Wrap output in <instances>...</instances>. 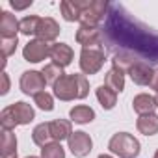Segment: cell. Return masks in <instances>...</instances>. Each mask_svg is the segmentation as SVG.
Masks as SVG:
<instances>
[{
    "mask_svg": "<svg viewBox=\"0 0 158 158\" xmlns=\"http://www.w3.org/2000/svg\"><path fill=\"white\" fill-rule=\"evenodd\" d=\"M99 158H114V156H110V154H101Z\"/></svg>",
    "mask_w": 158,
    "mask_h": 158,
    "instance_id": "obj_33",
    "label": "cell"
},
{
    "mask_svg": "<svg viewBox=\"0 0 158 158\" xmlns=\"http://www.w3.org/2000/svg\"><path fill=\"white\" fill-rule=\"evenodd\" d=\"M138 61H139V60H138L134 54H130V52H115L114 58H112L114 67H117V69H121V71H125V73H128L130 67H132L134 63H138Z\"/></svg>",
    "mask_w": 158,
    "mask_h": 158,
    "instance_id": "obj_24",
    "label": "cell"
},
{
    "mask_svg": "<svg viewBox=\"0 0 158 158\" xmlns=\"http://www.w3.org/2000/svg\"><path fill=\"white\" fill-rule=\"evenodd\" d=\"M132 82L138 84V86H151V80L154 76V69L147 63V61H138L130 67L128 71Z\"/></svg>",
    "mask_w": 158,
    "mask_h": 158,
    "instance_id": "obj_11",
    "label": "cell"
},
{
    "mask_svg": "<svg viewBox=\"0 0 158 158\" xmlns=\"http://www.w3.org/2000/svg\"><path fill=\"white\" fill-rule=\"evenodd\" d=\"M110 4L108 2H82V13L80 23L89 26H99V23L108 17Z\"/></svg>",
    "mask_w": 158,
    "mask_h": 158,
    "instance_id": "obj_6",
    "label": "cell"
},
{
    "mask_svg": "<svg viewBox=\"0 0 158 158\" xmlns=\"http://www.w3.org/2000/svg\"><path fill=\"white\" fill-rule=\"evenodd\" d=\"M19 86H21V91H23L24 95L35 97V95H39V93L45 91L47 80H45L43 73H39V71H24L23 76H21Z\"/></svg>",
    "mask_w": 158,
    "mask_h": 158,
    "instance_id": "obj_7",
    "label": "cell"
},
{
    "mask_svg": "<svg viewBox=\"0 0 158 158\" xmlns=\"http://www.w3.org/2000/svg\"><path fill=\"white\" fill-rule=\"evenodd\" d=\"M35 112L28 102H13L10 106H6L0 114V125H2V130H13L19 125H28L30 121H34Z\"/></svg>",
    "mask_w": 158,
    "mask_h": 158,
    "instance_id": "obj_3",
    "label": "cell"
},
{
    "mask_svg": "<svg viewBox=\"0 0 158 158\" xmlns=\"http://www.w3.org/2000/svg\"><path fill=\"white\" fill-rule=\"evenodd\" d=\"M41 73H43V76H45L47 84H52V86L60 80L63 74H65V73H63V69H61L60 65H56V63H48V65H45Z\"/></svg>",
    "mask_w": 158,
    "mask_h": 158,
    "instance_id": "obj_25",
    "label": "cell"
},
{
    "mask_svg": "<svg viewBox=\"0 0 158 158\" xmlns=\"http://www.w3.org/2000/svg\"><path fill=\"white\" fill-rule=\"evenodd\" d=\"M2 158H11L17 156V138L11 130H2Z\"/></svg>",
    "mask_w": 158,
    "mask_h": 158,
    "instance_id": "obj_22",
    "label": "cell"
},
{
    "mask_svg": "<svg viewBox=\"0 0 158 158\" xmlns=\"http://www.w3.org/2000/svg\"><path fill=\"white\" fill-rule=\"evenodd\" d=\"M11 158H17V156H11Z\"/></svg>",
    "mask_w": 158,
    "mask_h": 158,
    "instance_id": "obj_37",
    "label": "cell"
},
{
    "mask_svg": "<svg viewBox=\"0 0 158 158\" xmlns=\"http://www.w3.org/2000/svg\"><path fill=\"white\" fill-rule=\"evenodd\" d=\"M154 158H158V151H156V152H154Z\"/></svg>",
    "mask_w": 158,
    "mask_h": 158,
    "instance_id": "obj_35",
    "label": "cell"
},
{
    "mask_svg": "<svg viewBox=\"0 0 158 158\" xmlns=\"http://www.w3.org/2000/svg\"><path fill=\"white\" fill-rule=\"evenodd\" d=\"M132 108H134L136 114L147 115V114H154V110H156L158 106H156V99H154L152 95H149V93H139V95L134 97Z\"/></svg>",
    "mask_w": 158,
    "mask_h": 158,
    "instance_id": "obj_15",
    "label": "cell"
},
{
    "mask_svg": "<svg viewBox=\"0 0 158 158\" xmlns=\"http://www.w3.org/2000/svg\"><path fill=\"white\" fill-rule=\"evenodd\" d=\"M108 149L119 158H136L139 154V141L128 132H117L112 136Z\"/></svg>",
    "mask_w": 158,
    "mask_h": 158,
    "instance_id": "obj_4",
    "label": "cell"
},
{
    "mask_svg": "<svg viewBox=\"0 0 158 158\" xmlns=\"http://www.w3.org/2000/svg\"><path fill=\"white\" fill-rule=\"evenodd\" d=\"M104 48L102 47H88L80 52V71L84 74H97L104 65Z\"/></svg>",
    "mask_w": 158,
    "mask_h": 158,
    "instance_id": "obj_5",
    "label": "cell"
},
{
    "mask_svg": "<svg viewBox=\"0 0 158 158\" xmlns=\"http://www.w3.org/2000/svg\"><path fill=\"white\" fill-rule=\"evenodd\" d=\"M60 11H61V17H63L67 23L80 21L82 2H71V0H63V2L60 4Z\"/></svg>",
    "mask_w": 158,
    "mask_h": 158,
    "instance_id": "obj_20",
    "label": "cell"
},
{
    "mask_svg": "<svg viewBox=\"0 0 158 158\" xmlns=\"http://www.w3.org/2000/svg\"><path fill=\"white\" fill-rule=\"evenodd\" d=\"M154 99H156V106H158V95H156V97H154Z\"/></svg>",
    "mask_w": 158,
    "mask_h": 158,
    "instance_id": "obj_34",
    "label": "cell"
},
{
    "mask_svg": "<svg viewBox=\"0 0 158 158\" xmlns=\"http://www.w3.org/2000/svg\"><path fill=\"white\" fill-rule=\"evenodd\" d=\"M73 48L69 47V45H65V43H54V45H50V60H52V63H56V65H60L61 69L63 67H67L71 61H73Z\"/></svg>",
    "mask_w": 158,
    "mask_h": 158,
    "instance_id": "obj_13",
    "label": "cell"
},
{
    "mask_svg": "<svg viewBox=\"0 0 158 158\" xmlns=\"http://www.w3.org/2000/svg\"><path fill=\"white\" fill-rule=\"evenodd\" d=\"M97 99H99V102H101V106L104 108V110H112L114 106H115V102H117V93L114 91V89H110L108 86H101V88H97Z\"/></svg>",
    "mask_w": 158,
    "mask_h": 158,
    "instance_id": "obj_23",
    "label": "cell"
},
{
    "mask_svg": "<svg viewBox=\"0 0 158 158\" xmlns=\"http://www.w3.org/2000/svg\"><path fill=\"white\" fill-rule=\"evenodd\" d=\"M69 117H71L73 123L86 125V123H91V121L95 119V112H93V108H89V106H86V104H78V106L71 108Z\"/></svg>",
    "mask_w": 158,
    "mask_h": 158,
    "instance_id": "obj_19",
    "label": "cell"
},
{
    "mask_svg": "<svg viewBox=\"0 0 158 158\" xmlns=\"http://www.w3.org/2000/svg\"><path fill=\"white\" fill-rule=\"evenodd\" d=\"M136 127L143 136H154V134H158V115L156 114L139 115L136 121Z\"/></svg>",
    "mask_w": 158,
    "mask_h": 158,
    "instance_id": "obj_17",
    "label": "cell"
},
{
    "mask_svg": "<svg viewBox=\"0 0 158 158\" xmlns=\"http://www.w3.org/2000/svg\"><path fill=\"white\" fill-rule=\"evenodd\" d=\"M32 139H34V143L39 145V147H45V145L52 143L54 139H52V132H50V123H41V125H37V127L34 128V132H32Z\"/></svg>",
    "mask_w": 158,
    "mask_h": 158,
    "instance_id": "obj_21",
    "label": "cell"
},
{
    "mask_svg": "<svg viewBox=\"0 0 158 158\" xmlns=\"http://www.w3.org/2000/svg\"><path fill=\"white\" fill-rule=\"evenodd\" d=\"M104 45L115 52H130L147 63H158V34L132 19L121 6L110 4L102 30Z\"/></svg>",
    "mask_w": 158,
    "mask_h": 158,
    "instance_id": "obj_1",
    "label": "cell"
},
{
    "mask_svg": "<svg viewBox=\"0 0 158 158\" xmlns=\"http://www.w3.org/2000/svg\"><path fill=\"white\" fill-rule=\"evenodd\" d=\"M26 158H37V156H26Z\"/></svg>",
    "mask_w": 158,
    "mask_h": 158,
    "instance_id": "obj_36",
    "label": "cell"
},
{
    "mask_svg": "<svg viewBox=\"0 0 158 158\" xmlns=\"http://www.w3.org/2000/svg\"><path fill=\"white\" fill-rule=\"evenodd\" d=\"M17 45H19V39L17 37H10V39H6V37H2V56L4 58H10L15 50H17Z\"/></svg>",
    "mask_w": 158,
    "mask_h": 158,
    "instance_id": "obj_29",
    "label": "cell"
},
{
    "mask_svg": "<svg viewBox=\"0 0 158 158\" xmlns=\"http://www.w3.org/2000/svg\"><path fill=\"white\" fill-rule=\"evenodd\" d=\"M151 89H154L158 93V69H154V76H152V80H151Z\"/></svg>",
    "mask_w": 158,
    "mask_h": 158,
    "instance_id": "obj_32",
    "label": "cell"
},
{
    "mask_svg": "<svg viewBox=\"0 0 158 158\" xmlns=\"http://www.w3.org/2000/svg\"><path fill=\"white\" fill-rule=\"evenodd\" d=\"M76 43L82 45L84 48L88 47H102L104 45V35L99 26H89V24H80L76 30Z\"/></svg>",
    "mask_w": 158,
    "mask_h": 158,
    "instance_id": "obj_8",
    "label": "cell"
},
{
    "mask_svg": "<svg viewBox=\"0 0 158 158\" xmlns=\"http://www.w3.org/2000/svg\"><path fill=\"white\" fill-rule=\"evenodd\" d=\"M32 6V0H26V2H15V0H11V8L13 10H26Z\"/></svg>",
    "mask_w": 158,
    "mask_h": 158,
    "instance_id": "obj_31",
    "label": "cell"
},
{
    "mask_svg": "<svg viewBox=\"0 0 158 158\" xmlns=\"http://www.w3.org/2000/svg\"><path fill=\"white\" fill-rule=\"evenodd\" d=\"M17 32H21V21H17L13 13L2 11L0 13V34H2V37L6 39L17 37Z\"/></svg>",
    "mask_w": 158,
    "mask_h": 158,
    "instance_id": "obj_14",
    "label": "cell"
},
{
    "mask_svg": "<svg viewBox=\"0 0 158 158\" xmlns=\"http://www.w3.org/2000/svg\"><path fill=\"white\" fill-rule=\"evenodd\" d=\"M41 158H65V149L61 147V143L52 141L41 149Z\"/></svg>",
    "mask_w": 158,
    "mask_h": 158,
    "instance_id": "obj_27",
    "label": "cell"
},
{
    "mask_svg": "<svg viewBox=\"0 0 158 158\" xmlns=\"http://www.w3.org/2000/svg\"><path fill=\"white\" fill-rule=\"evenodd\" d=\"M54 97L60 101H74L84 99L89 93V82L86 74H63L52 86Z\"/></svg>",
    "mask_w": 158,
    "mask_h": 158,
    "instance_id": "obj_2",
    "label": "cell"
},
{
    "mask_svg": "<svg viewBox=\"0 0 158 158\" xmlns=\"http://www.w3.org/2000/svg\"><path fill=\"white\" fill-rule=\"evenodd\" d=\"M50 132H52V139L61 143L63 139H69L73 136V125L67 119H56L50 121Z\"/></svg>",
    "mask_w": 158,
    "mask_h": 158,
    "instance_id": "obj_16",
    "label": "cell"
},
{
    "mask_svg": "<svg viewBox=\"0 0 158 158\" xmlns=\"http://www.w3.org/2000/svg\"><path fill=\"white\" fill-rule=\"evenodd\" d=\"M34 102L37 104V108H41V110H45V112H52V110H54V97H52L50 93H47V91L35 95V97H34Z\"/></svg>",
    "mask_w": 158,
    "mask_h": 158,
    "instance_id": "obj_28",
    "label": "cell"
},
{
    "mask_svg": "<svg viewBox=\"0 0 158 158\" xmlns=\"http://www.w3.org/2000/svg\"><path fill=\"white\" fill-rule=\"evenodd\" d=\"M104 86H108L115 93H121L125 89V71H121L117 67H112L104 76Z\"/></svg>",
    "mask_w": 158,
    "mask_h": 158,
    "instance_id": "obj_18",
    "label": "cell"
},
{
    "mask_svg": "<svg viewBox=\"0 0 158 158\" xmlns=\"http://www.w3.org/2000/svg\"><path fill=\"white\" fill-rule=\"evenodd\" d=\"M69 141V149L71 152L76 156V158H84L91 152L93 149V139L89 138V134L78 130V132H73V136L67 139Z\"/></svg>",
    "mask_w": 158,
    "mask_h": 158,
    "instance_id": "obj_10",
    "label": "cell"
},
{
    "mask_svg": "<svg viewBox=\"0 0 158 158\" xmlns=\"http://www.w3.org/2000/svg\"><path fill=\"white\" fill-rule=\"evenodd\" d=\"M39 23H41V17H37V15H26L24 19H21V34H24V35H35Z\"/></svg>",
    "mask_w": 158,
    "mask_h": 158,
    "instance_id": "obj_26",
    "label": "cell"
},
{
    "mask_svg": "<svg viewBox=\"0 0 158 158\" xmlns=\"http://www.w3.org/2000/svg\"><path fill=\"white\" fill-rule=\"evenodd\" d=\"M23 56L30 63H39V61H43L45 58L50 56V45L41 41V39H32L23 48Z\"/></svg>",
    "mask_w": 158,
    "mask_h": 158,
    "instance_id": "obj_9",
    "label": "cell"
},
{
    "mask_svg": "<svg viewBox=\"0 0 158 158\" xmlns=\"http://www.w3.org/2000/svg\"><path fill=\"white\" fill-rule=\"evenodd\" d=\"M8 91H10V76H8V73L4 71V73H2V88H0V93L6 95Z\"/></svg>",
    "mask_w": 158,
    "mask_h": 158,
    "instance_id": "obj_30",
    "label": "cell"
},
{
    "mask_svg": "<svg viewBox=\"0 0 158 158\" xmlns=\"http://www.w3.org/2000/svg\"><path fill=\"white\" fill-rule=\"evenodd\" d=\"M35 35H37V39H41L45 43H52L60 35V24L52 17H41V23L37 26Z\"/></svg>",
    "mask_w": 158,
    "mask_h": 158,
    "instance_id": "obj_12",
    "label": "cell"
}]
</instances>
